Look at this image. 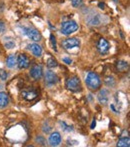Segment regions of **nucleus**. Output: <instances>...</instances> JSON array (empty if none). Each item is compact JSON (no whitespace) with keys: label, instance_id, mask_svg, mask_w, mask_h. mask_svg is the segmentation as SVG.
Wrapping results in <instances>:
<instances>
[{"label":"nucleus","instance_id":"f03ea898","mask_svg":"<svg viewBox=\"0 0 130 147\" xmlns=\"http://www.w3.org/2000/svg\"><path fill=\"white\" fill-rule=\"evenodd\" d=\"M78 30V24L73 20H68L61 24V33L64 35H70Z\"/></svg>","mask_w":130,"mask_h":147},{"label":"nucleus","instance_id":"5701e85b","mask_svg":"<svg viewBox=\"0 0 130 147\" xmlns=\"http://www.w3.org/2000/svg\"><path fill=\"white\" fill-rule=\"evenodd\" d=\"M6 29V26H5V23L3 21L0 20V33H3L4 31Z\"/></svg>","mask_w":130,"mask_h":147},{"label":"nucleus","instance_id":"4468645a","mask_svg":"<svg viewBox=\"0 0 130 147\" xmlns=\"http://www.w3.org/2000/svg\"><path fill=\"white\" fill-rule=\"evenodd\" d=\"M9 103V97L5 92H0V108H4Z\"/></svg>","mask_w":130,"mask_h":147},{"label":"nucleus","instance_id":"423d86ee","mask_svg":"<svg viewBox=\"0 0 130 147\" xmlns=\"http://www.w3.org/2000/svg\"><path fill=\"white\" fill-rule=\"evenodd\" d=\"M43 75V69L41 65H34L32 66L31 70H30V76L34 80H39Z\"/></svg>","mask_w":130,"mask_h":147},{"label":"nucleus","instance_id":"412c9836","mask_svg":"<svg viewBox=\"0 0 130 147\" xmlns=\"http://www.w3.org/2000/svg\"><path fill=\"white\" fill-rule=\"evenodd\" d=\"M50 42H51V46H52V48L56 51L57 50V48H56V40H55V37L53 36L52 34L50 35Z\"/></svg>","mask_w":130,"mask_h":147},{"label":"nucleus","instance_id":"39448f33","mask_svg":"<svg viewBox=\"0 0 130 147\" xmlns=\"http://www.w3.org/2000/svg\"><path fill=\"white\" fill-rule=\"evenodd\" d=\"M79 45H80V40L78 38H75V37H73V38L65 39V40L62 42L63 48L66 49V50L75 48V47H79Z\"/></svg>","mask_w":130,"mask_h":147},{"label":"nucleus","instance_id":"393cba45","mask_svg":"<svg viewBox=\"0 0 130 147\" xmlns=\"http://www.w3.org/2000/svg\"><path fill=\"white\" fill-rule=\"evenodd\" d=\"M95 125H96V122H95V120H93V122H92V125H91V128L93 129L94 127H95Z\"/></svg>","mask_w":130,"mask_h":147},{"label":"nucleus","instance_id":"f257e3e1","mask_svg":"<svg viewBox=\"0 0 130 147\" xmlns=\"http://www.w3.org/2000/svg\"><path fill=\"white\" fill-rule=\"evenodd\" d=\"M86 85L87 87L92 91H95L100 87L101 85V79L99 77V75L95 72H89L86 76Z\"/></svg>","mask_w":130,"mask_h":147},{"label":"nucleus","instance_id":"ddd939ff","mask_svg":"<svg viewBox=\"0 0 130 147\" xmlns=\"http://www.w3.org/2000/svg\"><path fill=\"white\" fill-rule=\"evenodd\" d=\"M21 95H22V97H23L24 99H26V100H28V101L33 100V99H35L37 97V93L35 92V91H33V90L22 91Z\"/></svg>","mask_w":130,"mask_h":147},{"label":"nucleus","instance_id":"dca6fc26","mask_svg":"<svg viewBox=\"0 0 130 147\" xmlns=\"http://www.w3.org/2000/svg\"><path fill=\"white\" fill-rule=\"evenodd\" d=\"M118 147H129L130 146V139L129 137H122L118 140L116 144Z\"/></svg>","mask_w":130,"mask_h":147},{"label":"nucleus","instance_id":"9d476101","mask_svg":"<svg viewBox=\"0 0 130 147\" xmlns=\"http://www.w3.org/2000/svg\"><path fill=\"white\" fill-rule=\"evenodd\" d=\"M49 144L51 146H58L61 143V135L59 132H53L50 136H49Z\"/></svg>","mask_w":130,"mask_h":147},{"label":"nucleus","instance_id":"9b49d317","mask_svg":"<svg viewBox=\"0 0 130 147\" xmlns=\"http://www.w3.org/2000/svg\"><path fill=\"white\" fill-rule=\"evenodd\" d=\"M98 100L101 104L106 105L109 101V91L107 89H102L98 93Z\"/></svg>","mask_w":130,"mask_h":147},{"label":"nucleus","instance_id":"f8f14e48","mask_svg":"<svg viewBox=\"0 0 130 147\" xmlns=\"http://www.w3.org/2000/svg\"><path fill=\"white\" fill-rule=\"evenodd\" d=\"M28 48L29 50L33 53V55L36 57H40L42 55V48L39 44L37 43H32V44L28 45Z\"/></svg>","mask_w":130,"mask_h":147},{"label":"nucleus","instance_id":"4be33fe9","mask_svg":"<svg viewBox=\"0 0 130 147\" xmlns=\"http://www.w3.org/2000/svg\"><path fill=\"white\" fill-rule=\"evenodd\" d=\"M71 4L73 7H79L82 4V0H71Z\"/></svg>","mask_w":130,"mask_h":147},{"label":"nucleus","instance_id":"7ed1b4c3","mask_svg":"<svg viewBox=\"0 0 130 147\" xmlns=\"http://www.w3.org/2000/svg\"><path fill=\"white\" fill-rule=\"evenodd\" d=\"M66 87L69 89L70 91H80L81 90V83H80V80L78 77L73 76V77H70L69 79H67L66 81Z\"/></svg>","mask_w":130,"mask_h":147},{"label":"nucleus","instance_id":"a878e982","mask_svg":"<svg viewBox=\"0 0 130 147\" xmlns=\"http://www.w3.org/2000/svg\"><path fill=\"white\" fill-rule=\"evenodd\" d=\"M99 6H100V8H104V7H103V6H104V4H103V3L102 4L100 3V4H99Z\"/></svg>","mask_w":130,"mask_h":147},{"label":"nucleus","instance_id":"0eeeda50","mask_svg":"<svg viewBox=\"0 0 130 147\" xmlns=\"http://www.w3.org/2000/svg\"><path fill=\"white\" fill-rule=\"evenodd\" d=\"M29 64H30V61L25 54H20L19 56L17 57V64H16V65L18 66L19 69H25V68H27L28 66H29Z\"/></svg>","mask_w":130,"mask_h":147},{"label":"nucleus","instance_id":"6e6552de","mask_svg":"<svg viewBox=\"0 0 130 147\" xmlns=\"http://www.w3.org/2000/svg\"><path fill=\"white\" fill-rule=\"evenodd\" d=\"M109 43L106 39L104 38H100L97 43V49L101 54H106L109 51Z\"/></svg>","mask_w":130,"mask_h":147},{"label":"nucleus","instance_id":"aec40b11","mask_svg":"<svg viewBox=\"0 0 130 147\" xmlns=\"http://www.w3.org/2000/svg\"><path fill=\"white\" fill-rule=\"evenodd\" d=\"M8 77V73L3 69H0V79L2 80H6Z\"/></svg>","mask_w":130,"mask_h":147},{"label":"nucleus","instance_id":"6ab92c4d","mask_svg":"<svg viewBox=\"0 0 130 147\" xmlns=\"http://www.w3.org/2000/svg\"><path fill=\"white\" fill-rule=\"evenodd\" d=\"M47 66L48 68H54L57 66V61L54 58H49L47 60Z\"/></svg>","mask_w":130,"mask_h":147},{"label":"nucleus","instance_id":"f3484780","mask_svg":"<svg viewBox=\"0 0 130 147\" xmlns=\"http://www.w3.org/2000/svg\"><path fill=\"white\" fill-rule=\"evenodd\" d=\"M116 67H117V69H118V71L124 72L128 69V63H127L126 61H122V60H121V61L117 62Z\"/></svg>","mask_w":130,"mask_h":147},{"label":"nucleus","instance_id":"a211bd4d","mask_svg":"<svg viewBox=\"0 0 130 147\" xmlns=\"http://www.w3.org/2000/svg\"><path fill=\"white\" fill-rule=\"evenodd\" d=\"M5 42H4V45H5V47L7 49H12L15 47V42H14V40H12L11 38H5Z\"/></svg>","mask_w":130,"mask_h":147},{"label":"nucleus","instance_id":"2eb2a0df","mask_svg":"<svg viewBox=\"0 0 130 147\" xmlns=\"http://www.w3.org/2000/svg\"><path fill=\"white\" fill-rule=\"evenodd\" d=\"M16 64H17V57H16V55H14V54L9 55L7 60H6V65H7V67L13 68L16 66Z\"/></svg>","mask_w":130,"mask_h":147},{"label":"nucleus","instance_id":"20e7f679","mask_svg":"<svg viewBox=\"0 0 130 147\" xmlns=\"http://www.w3.org/2000/svg\"><path fill=\"white\" fill-rule=\"evenodd\" d=\"M23 30H24L23 32L25 33L26 36L31 39V40L35 41V42L41 40V34L38 30L34 29V28H30V27H23Z\"/></svg>","mask_w":130,"mask_h":147},{"label":"nucleus","instance_id":"1a4fd4ad","mask_svg":"<svg viewBox=\"0 0 130 147\" xmlns=\"http://www.w3.org/2000/svg\"><path fill=\"white\" fill-rule=\"evenodd\" d=\"M57 81H58V77H57L56 74L53 71H51V70H48V71L46 72V74H45V82H46V84H48V85H53V84H55Z\"/></svg>","mask_w":130,"mask_h":147},{"label":"nucleus","instance_id":"b1692460","mask_svg":"<svg viewBox=\"0 0 130 147\" xmlns=\"http://www.w3.org/2000/svg\"><path fill=\"white\" fill-rule=\"evenodd\" d=\"M63 61H64L66 64H71L72 63V60L70 58H63Z\"/></svg>","mask_w":130,"mask_h":147}]
</instances>
